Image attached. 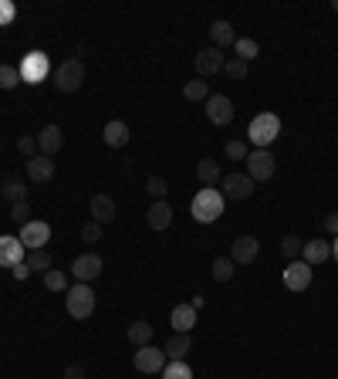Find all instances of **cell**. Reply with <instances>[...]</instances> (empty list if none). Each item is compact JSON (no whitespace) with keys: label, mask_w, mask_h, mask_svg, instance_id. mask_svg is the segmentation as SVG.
Returning a JSON list of instances; mask_svg holds the SVG:
<instances>
[{"label":"cell","mask_w":338,"mask_h":379,"mask_svg":"<svg viewBox=\"0 0 338 379\" xmlns=\"http://www.w3.org/2000/svg\"><path fill=\"white\" fill-rule=\"evenodd\" d=\"M190 213L197 224H214L216 217H223V193L214 190V186H203L197 190V197L190 203Z\"/></svg>","instance_id":"obj_1"},{"label":"cell","mask_w":338,"mask_h":379,"mask_svg":"<svg viewBox=\"0 0 338 379\" xmlns=\"http://www.w3.org/2000/svg\"><path fill=\"white\" fill-rule=\"evenodd\" d=\"M281 136V119H277L274 112H257L250 125H247V139L257 146V149H267L271 142H277Z\"/></svg>","instance_id":"obj_2"},{"label":"cell","mask_w":338,"mask_h":379,"mask_svg":"<svg viewBox=\"0 0 338 379\" xmlns=\"http://www.w3.org/2000/svg\"><path fill=\"white\" fill-rule=\"evenodd\" d=\"M64 295H68V298H64V308H68L71 319H92V312H95L92 285H81V281H78L75 288H68Z\"/></svg>","instance_id":"obj_3"},{"label":"cell","mask_w":338,"mask_h":379,"mask_svg":"<svg viewBox=\"0 0 338 379\" xmlns=\"http://www.w3.org/2000/svg\"><path fill=\"white\" fill-rule=\"evenodd\" d=\"M81 85H85V64H81V58H68L54 68V89L58 91L71 95V91H78Z\"/></svg>","instance_id":"obj_4"},{"label":"cell","mask_w":338,"mask_h":379,"mask_svg":"<svg viewBox=\"0 0 338 379\" xmlns=\"http://www.w3.org/2000/svg\"><path fill=\"white\" fill-rule=\"evenodd\" d=\"M17 72H21V81L24 85H41L47 75H51V61H47L45 51H28L21 64H17Z\"/></svg>","instance_id":"obj_5"},{"label":"cell","mask_w":338,"mask_h":379,"mask_svg":"<svg viewBox=\"0 0 338 379\" xmlns=\"http://www.w3.org/2000/svg\"><path fill=\"white\" fill-rule=\"evenodd\" d=\"M247 176L254 183H264V180H271L274 176V169H277V159L271 156L267 149H254V152H247Z\"/></svg>","instance_id":"obj_6"},{"label":"cell","mask_w":338,"mask_h":379,"mask_svg":"<svg viewBox=\"0 0 338 379\" xmlns=\"http://www.w3.org/2000/svg\"><path fill=\"white\" fill-rule=\"evenodd\" d=\"M193 64H197V75L200 78H210L216 75V72H223V64H227V55L220 51V47H203V51H197V58H193Z\"/></svg>","instance_id":"obj_7"},{"label":"cell","mask_w":338,"mask_h":379,"mask_svg":"<svg viewBox=\"0 0 338 379\" xmlns=\"http://www.w3.org/2000/svg\"><path fill=\"white\" fill-rule=\"evenodd\" d=\"M132 366H136L139 373H163L166 369V352L156 349V346H142L132 356Z\"/></svg>","instance_id":"obj_8"},{"label":"cell","mask_w":338,"mask_h":379,"mask_svg":"<svg viewBox=\"0 0 338 379\" xmlns=\"http://www.w3.org/2000/svg\"><path fill=\"white\" fill-rule=\"evenodd\" d=\"M311 264H305V261H288V268H284V288L288 291H305L308 285H311Z\"/></svg>","instance_id":"obj_9"},{"label":"cell","mask_w":338,"mask_h":379,"mask_svg":"<svg viewBox=\"0 0 338 379\" xmlns=\"http://www.w3.org/2000/svg\"><path fill=\"white\" fill-rule=\"evenodd\" d=\"M102 268H105V264H102L98 254H78V258L71 261V274H75L81 285H92L95 278L102 274Z\"/></svg>","instance_id":"obj_10"},{"label":"cell","mask_w":338,"mask_h":379,"mask_svg":"<svg viewBox=\"0 0 338 379\" xmlns=\"http://www.w3.org/2000/svg\"><path fill=\"white\" fill-rule=\"evenodd\" d=\"M17 237H21V244H24L28 251H41V247L51 241V227H47L45 220H31V224H24V227H21Z\"/></svg>","instance_id":"obj_11"},{"label":"cell","mask_w":338,"mask_h":379,"mask_svg":"<svg viewBox=\"0 0 338 379\" xmlns=\"http://www.w3.org/2000/svg\"><path fill=\"white\" fill-rule=\"evenodd\" d=\"M254 193V180L247 173H227L223 176V200H247Z\"/></svg>","instance_id":"obj_12"},{"label":"cell","mask_w":338,"mask_h":379,"mask_svg":"<svg viewBox=\"0 0 338 379\" xmlns=\"http://www.w3.org/2000/svg\"><path fill=\"white\" fill-rule=\"evenodd\" d=\"M206 119L214 125H231L233 122V102L227 95H210L206 98Z\"/></svg>","instance_id":"obj_13"},{"label":"cell","mask_w":338,"mask_h":379,"mask_svg":"<svg viewBox=\"0 0 338 379\" xmlns=\"http://www.w3.org/2000/svg\"><path fill=\"white\" fill-rule=\"evenodd\" d=\"M88 210H92V220L95 224H102V227L119 217V207H115V200L108 197V193H95V197L88 200Z\"/></svg>","instance_id":"obj_14"},{"label":"cell","mask_w":338,"mask_h":379,"mask_svg":"<svg viewBox=\"0 0 338 379\" xmlns=\"http://www.w3.org/2000/svg\"><path fill=\"white\" fill-rule=\"evenodd\" d=\"M257 254H261V241H257V237H250V234L237 237V241H233V247H231V258H233V264H237V268H240V264H250Z\"/></svg>","instance_id":"obj_15"},{"label":"cell","mask_w":338,"mask_h":379,"mask_svg":"<svg viewBox=\"0 0 338 379\" xmlns=\"http://www.w3.org/2000/svg\"><path fill=\"white\" fill-rule=\"evenodd\" d=\"M24 254H28V247L21 244V237H0V268H14V264H21L24 261Z\"/></svg>","instance_id":"obj_16"},{"label":"cell","mask_w":338,"mask_h":379,"mask_svg":"<svg viewBox=\"0 0 338 379\" xmlns=\"http://www.w3.org/2000/svg\"><path fill=\"white\" fill-rule=\"evenodd\" d=\"M28 180L31 183H51L54 180V159H51V156H41V152H37V156H34V159H28Z\"/></svg>","instance_id":"obj_17"},{"label":"cell","mask_w":338,"mask_h":379,"mask_svg":"<svg viewBox=\"0 0 338 379\" xmlns=\"http://www.w3.org/2000/svg\"><path fill=\"white\" fill-rule=\"evenodd\" d=\"M169 322H173V332L190 335L197 329V308H193V305H176L173 315H169Z\"/></svg>","instance_id":"obj_18"},{"label":"cell","mask_w":338,"mask_h":379,"mask_svg":"<svg viewBox=\"0 0 338 379\" xmlns=\"http://www.w3.org/2000/svg\"><path fill=\"white\" fill-rule=\"evenodd\" d=\"M332 258V241H325V237H315V241H305V251H301V261L305 264H325V261Z\"/></svg>","instance_id":"obj_19"},{"label":"cell","mask_w":338,"mask_h":379,"mask_svg":"<svg viewBox=\"0 0 338 379\" xmlns=\"http://www.w3.org/2000/svg\"><path fill=\"white\" fill-rule=\"evenodd\" d=\"M62 146H64V136L58 125H45L37 132V152L41 156H54V152H62Z\"/></svg>","instance_id":"obj_20"},{"label":"cell","mask_w":338,"mask_h":379,"mask_svg":"<svg viewBox=\"0 0 338 379\" xmlns=\"http://www.w3.org/2000/svg\"><path fill=\"white\" fill-rule=\"evenodd\" d=\"M102 139H105V146H112V149H122V146H129V125H125L122 119L105 122Z\"/></svg>","instance_id":"obj_21"},{"label":"cell","mask_w":338,"mask_h":379,"mask_svg":"<svg viewBox=\"0 0 338 379\" xmlns=\"http://www.w3.org/2000/svg\"><path fill=\"white\" fill-rule=\"evenodd\" d=\"M146 224L153 230H166L169 224H173V207H169L166 200H156L153 207L146 210Z\"/></svg>","instance_id":"obj_22"},{"label":"cell","mask_w":338,"mask_h":379,"mask_svg":"<svg viewBox=\"0 0 338 379\" xmlns=\"http://www.w3.org/2000/svg\"><path fill=\"white\" fill-rule=\"evenodd\" d=\"M0 197L7 200L11 207H14V203H24V200H28V183L21 180V176H7L4 186H0Z\"/></svg>","instance_id":"obj_23"},{"label":"cell","mask_w":338,"mask_h":379,"mask_svg":"<svg viewBox=\"0 0 338 379\" xmlns=\"http://www.w3.org/2000/svg\"><path fill=\"white\" fill-rule=\"evenodd\" d=\"M190 349H193V339H190V335H173V339H169L166 342V359L169 363H180V359H186V356H190Z\"/></svg>","instance_id":"obj_24"},{"label":"cell","mask_w":338,"mask_h":379,"mask_svg":"<svg viewBox=\"0 0 338 379\" xmlns=\"http://www.w3.org/2000/svg\"><path fill=\"white\" fill-rule=\"evenodd\" d=\"M210 38H214V47H220V51L237 45V34H233V28L227 21H214V24H210Z\"/></svg>","instance_id":"obj_25"},{"label":"cell","mask_w":338,"mask_h":379,"mask_svg":"<svg viewBox=\"0 0 338 379\" xmlns=\"http://www.w3.org/2000/svg\"><path fill=\"white\" fill-rule=\"evenodd\" d=\"M129 342L136 346V349H142V346H153V325L149 322H132L129 325Z\"/></svg>","instance_id":"obj_26"},{"label":"cell","mask_w":338,"mask_h":379,"mask_svg":"<svg viewBox=\"0 0 338 379\" xmlns=\"http://www.w3.org/2000/svg\"><path fill=\"white\" fill-rule=\"evenodd\" d=\"M220 176H223V169H220L216 159H200V163H197V180H200L203 186H216Z\"/></svg>","instance_id":"obj_27"},{"label":"cell","mask_w":338,"mask_h":379,"mask_svg":"<svg viewBox=\"0 0 338 379\" xmlns=\"http://www.w3.org/2000/svg\"><path fill=\"white\" fill-rule=\"evenodd\" d=\"M233 274H237L233 258H216L214 264H210V278H214V281H231Z\"/></svg>","instance_id":"obj_28"},{"label":"cell","mask_w":338,"mask_h":379,"mask_svg":"<svg viewBox=\"0 0 338 379\" xmlns=\"http://www.w3.org/2000/svg\"><path fill=\"white\" fill-rule=\"evenodd\" d=\"M301 251H305V241H301L298 234H284V237H281V254L288 261H298Z\"/></svg>","instance_id":"obj_29"},{"label":"cell","mask_w":338,"mask_h":379,"mask_svg":"<svg viewBox=\"0 0 338 379\" xmlns=\"http://www.w3.org/2000/svg\"><path fill=\"white\" fill-rule=\"evenodd\" d=\"M183 98H190V102H206V98H210V85L193 78V81L183 85Z\"/></svg>","instance_id":"obj_30"},{"label":"cell","mask_w":338,"mask_h":379,"mask_svg":"<svg viewBox=\"0 0 338 379\" xmlns=\"http://www.w3.org/2000/svg\"><path fill=\"white\" fill-rule=\"evenodd\" d=\"M28 268L31 271H51V251L47 247H41V251H28Z\"/></svg>","instance_id":"obj_31"},{"label":"cell","mask_w":338,"mask_h":379,"mask_svg":"<svg viewBox=\"0 0 338 379\" xmlns=\"http://www.w3.org/2000/svg\"><path fill=\"white\" fill-rule=\"evenodd\" d=\"M233 51H237L233 58H240V61H254V58H257V51H261V47H257V41H254V38H237V45H233Z\"/></svg>","instance_id":"obj_32"},{"label":"cell","mask_w":338,"mask_h":379,"mask_svg":"<svg viewBox=\"0 0 338 379\" xmlns=\"http://www.w3.org/2000/svg\"><path fill=\"white\" fill-rule=\"evenodd\" d=\"M163 379H193V369H190L186 359H180V363H169L163 369Z\"/></svg>","instance_id":"obj_33"},{"label":"cell","mask_w":338,"mask_h":379,"mask_svg":"<svg viewBox=\"0 0 338 379\" xmlns=\"http://www.w3.org/2000/svg\"><path fill=\"white\" fill-rule=\"evenodd\" d=\"M21 85V72H17L14 64H0V89H17Z\"/></svg>","instance_id":"obj_34"},{"label":"cell","mask_w":338,"mask_h":379,"mask_svg":"<svg viewBox=\"0 0 338 379\" xmlns=\"http://www.w3.org/2000/svg\"><path fill=\"white\" fill-rule=\"evenodd\" d=\"M146 193H149L153 200H166L169 183L163 180V176H149V180H146Z\"/></svg>","instance_id":"obj_35"},{"label":"cell","mask_w":338,"mask_h":379,"mask_svg":"<svg viewBox=\"0 0 338 379\" xmlns=\"http://www.w3.org/2000/svg\"><path fill=\"white\" fill-rule=\"evenodd\" d=\"M223 75L233 78V81L247 78V61H240V58H227V64H223Z\"/></svg>","instance_id":"obj_36"},{"label":"cell","mask_w":338,"mask_h":379,"mask_svg":"<svg viewBox=\"0 0 338 379\" xmlns=\"http://www.w3.org/2000/svg\"><path fill=\"white\" fill-rule=\"evenodd\" d=\"M45 288L47 291H68V274L64 271H47L45 274Z\"/></svg>","instance_id":"obj_37"},{"label":"cell","mask_w":338,"mask_h":379,"mask_svg":"<svg viewBox=\"0 0 338 379\" xmlns=\"http://www.w3.org/2000/svg\"><path fill=\"white\" fill-rule=\"evenodd\" d=\"M247 142L244 139H233V142H227V159H233V163H244L247 159Z\"/></svg>","instance_id":"obj_38"},{"label":"cell","mask_w":338,"mask_h":379,"mask_svg":"<svg viewBox=\"0 0 338 379\" xmlns=\"http://www.w3.org/2000/svg\"><path fill=\"white\" fill-rule=\"evenodd\" d=\"M11 220L21 224V227L31 224V203H28V200H24V203H14V207H11Z\"/></svg>","instance_id":"obj_39"},{"label":"cell","mask_w":338,"mask_h":379,"mask_svg":"<svg viewBox=\"0 0 338 379\" xmlns=\"http://www.w3.org/2000/svg\"><path fill=\"white\" fill-rule=\"evenodd\" d=\"M81 241H85V244H98V241H102V224L88 220V224L81 227Z\"/></svg>","instance_id":"obj_40"},{"label":"cell","mask_w":338,"mask_h":379,"mask_svg":"<svg viewBox=\"0 0 338 379\" xmlns=\"http://www.w3.org/2000/svg\"><path fill=\"white\" fill-rule=\"evenodd\" d=\"M17 149L24 152L28 159H34V156H37V136H21L17 139Z\"/></svg>","instance_id":"obj_41"},{"label":"cell","mask_w":338,"mask_h":379,"mask_svg":"<svg viewBox=\"0 0 338 379\" xmlns=\"http://www.w3.org/2000/svg\"><path fill=\"white\" fill-rule=\"evenodd\" d=\"M14 17H17V7H14V4H11V0H0V28H7Z\"/></svg>","instance_id":"obj_42"},{"label":"cell","mask_w":338,"mask_h":379,"mask_svg":"<svg viewBox=\"0 0 338 379\" xmlns=\"http://www.w3.org/2000/svg\"><path fill=\"white\" fill-rule=\"evenodd\" d=\"M64 379H88V373H85V366L71 363L68 369H64Z\"/></svg>","instance_id":"obj_43"},{"label":"cell","mask_w":338,"mask_h":379,"mask_svg":"<svg viewBox=\"0 0 338 379\" xmlns=\"http://www.w3.org/2000/svg\"><path fill=\"white\" fill-rule=\"evenodd\" d=\"M11 271H14L17 281H28V278H31V268H28V261H21V264H14Z\"/></svg>","instance_id":"obj_44"},{"label":"cell","mask_w":338,"mask_h":379,"mask_svg":"<svg viewBox=\"0 0 338 379\" xmlns=\"http://www.w3.org/2000/svg\"><path fill=\"white\" fill-rule=\"evenodd\" d=\"M325 230H328L332 237H338V210H335V213H328V217H325Z\"/></svg>","instance_id":"obj_45"},{"label":"cell","mask_w":338,"mask_h":379,"mask_svg":"<svg viewBox=\"0 0 338 379\" xmlns=\"http://www.w3.org/2000/svg\"><path fill=\"white\" fill-rule=\"evenodd\" d=\"M332 258H335V264H338V237H332Z\"/></svg>","instance_id":"obj_46"},{"label":"cell","mask_w":338,"mask_h":379,"mask_svg":"<svg viewBox=\"0 0 338 379\" xmlns=\"http://www.w3.org/2000/svg\"><path fill=\"white\" fill-rule=\"evenodd\" d=\"M332 11H335V14H338V0H335V4H332Z\"/></svg>","instance_id":"obj_47"}]
</instances>
